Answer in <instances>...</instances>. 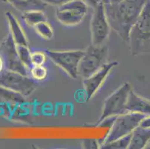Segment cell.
<instances>
[{
  "instance_id": "19",
  "label": "cell",
  "mask_w": 150,
  "mask_h": 149,
  "mask_svg": "<svg viewBox=\"0 0 150 149\" xmlns=\"http://www.w3.org/2000/svg\"><path fill=\"white\" fill-rule=\"evenodd\" d=\"M28 76L37 82L43 81L48 77V69L45 65L31 66L28 70Z\"/></svg>"
},
{
  "instance_id": "17",
  "label": "cell",
  "mask_w": 150,
  "mask_h": 149,
  "mask_svg": "<svg viewBox=\"0 0 150 149\" xmlns=\"http://www.w3.org/2000/svg\"><path fill=\"white\" fill-rule=\"evenodd\" d=\"M35 32L38 36L45 40H50L54 37V29L48 20L40 22L34 26Z\"/></svg>"
},
{
  "instance_id": "26",
  "label": "cell",
  "mask_w": 150,
  "mask_h": 149,
  "mask_svg": "<svg viewBox=\"0 0 150 149\" xmlns=\"http://www.w3.org/2000/svg\"><path fill=\"white\" fill-rule=\"evenodd\" d=\"M140 126L144 127V128H150V116L146 117L144 119V120L140 123Z\"/></svg>"
},
{
  "instance_id": "14",
  "label": "cell",
  "mask_w": 150,
  "mask_h": 149,
  "mask_svg": "<svg viewBox=\"0 0 150 149\" xmlns=\"http://www.w3.org/2000/svg\"><path fill=\"white\" fill-rule=\"evenodd\" d=\"M22 13L30 11L46 10L47 4L43 0H2Z\"/></svg>"
},
{
  "instance_id": "16",
  "label": "cell",
  "mask_w": 150,
  "mask_h": 149,
  "mask_svg": "<svg viewBox=\"0 0 150 149\" xmlns=\"http://www.w3.org/2000/svg\"><path fill=\"white\" fill-rule=\"evenodd\" d=\"M22 19L27 25L32 28L40 22L48 20L43 11H30L23 13Z\"/></svg>"
},
{
  "instance_id": "18",
  "label": "cell",
  "mask_w": 150,
  "mask_h": 149,
  "mask_svg": "<svg viewBox=\"0 0 150 149\" xmlns=\"http://www.w3.org/2000/svg\"><path fill=\"white\" fill-rule=\"evenodd\" d=\"M0 98L7 102L21 104L25 102V97L22 95L21 94L9 90V89L0 87Z\"/></svg>"
},
{
  "instance_id": "21",
  "label": "cell",
  "mask_w": 150,
  "mask_h": 149,
  "mask_svg": "<svg viewBox=\"0 0 150 149\" xmlns=\"http://www.w3.org/2000/svg\"><path fill=\"white\" fill-rule=\"evenodd\" d=\"M17 52H18L19 57L23 64L29 70L31 66V54L29 46H17Z\"/></svg>"
},
{
  "instance_id": "15",
  "label": "cell",
  "mask_w": 150,
  "mask_h": 149,
  "mask_svg": "<svg viewBox=\"0 0 150 149\" xmlns=\"http://www.w3.org/2000/svg\"><path fill=\"white\" fill-rule=\"evenodd\" d=\"M150 141V128L139 125L132 133L129 149H144Z\"/></svg>"
},
{
  "instance_id": "10",
  "label": "cell",
  "mask_w": 150,
  "mask_h": 149,
  "mask_svg": "<svg viewBox=\"0 0 150 149\" xmlns=\"http://www.w3.org/2000/svg\"><path fill=\"white\" fill-rule=\"evenodd\" d=\"M0 54L5 62V69L28 76V69L20 61L17 45L9 33L0 44Z\"/></svg>"
},
{
  "instance_id": "25",
  "label": "cell",
  "mask_w": 150,
  "mask_h": 149,
  "mask_svg": "<svg viewBox=\"0 0 150 149\" xmlns=\"http://www.w3.org/2000/svg\"><path fill=\"white\" fill-rule=\"evenodd\" d=\"M83 1L88 4V6L91 7L93 9L96 8L100 2H102V0H83Z\"/></svg>"
},
{
  "instance_id": "20",
  "label": "cell",
  "mask_w": 150,
  "mask_h": 149,
  "mask_svg": "<svg viewBox=\"0 0 150 149\" xmlns=\"http://www.w3.org/2000/svg\"><path fill=\"white\" fill-rule=\"evenodd\" d=\"M131 137H132V133L127 136H125L123 137L119 138L116 139L114 141L110 142V143H106V144L101 145L100 148L103 149H125L129 148V145L131 143Z\"/></svg>"
},
{
  "instance_id": "8",
  "label": "cell",
  "mask_w": 150,
  "mask_h": 149,
  "mask_svg": "<svg viewBox=\"0 0 150 149\" xmlns=\"http://www.w3.org/2000/svg\"><path fill=\"white\" fill-rule=\"evenodd\" d=\"M0 87L28 97L37 90L38 84L29 76L5 69L0 75Z\"/></svg>"
},
{
  "instance_id": "11",
  "label": "cell",
  "mask_w": 150,
  "mask_h": 149,
  "mask_svg": "<svg viewBox=\"0 0 150 149\" xmlns=\"http://www.w3.org/2000/svg\"><path fill=\"white\" fill-rule=\"evenodd\" d=\"M119 65L118 61L107 62L101 69L96 71L87 78L83 79V87L85 92L87 100L90 101L96 95L99 90L104 85L106 79L111 71Z\"/></svg>"
},
{
  "instance_id": "13",
  "label": "cell",
  "mask_w": 150,
  "mask_h": 149,
  "mask_svg": "<svg viewBox=\"0 0 150 149\" xmlns=\"http://www.w3.org/2000/svg\"><path fill=\"white\" fill-rule=\"evenodd\" d=\"M126 112H134L150 116V100L136 93L132 89L126 105Z\"/></svg>"
},
{
  "instance_id": "5",
  "label": "cell",
  "mask_w": 150,
  "mask_h": 149,
  "mask_svg": "<svg viewBox=\"0 0 150 149\" xmlns=\"http://www.w3.org/2000/svg\"><path fill=\"white\" fill-rule=\"evenodd\" d=\"M132 89L133 87L129 82H125L105 98L97 124L106 118L126 113V105Z\"/></svg>"
},
{
  "instance_id": "9",
  "label": "cell",
  "mask_w": 150,
  "mask_h": 149,
  "mask_svg": "<svg viewBox=\"0 0 150 149\" xmlns=\"http://www.w3.org/2000/svg\"><path fill=\"white\" fill-rule=\"evenodd\" d=\"M93 10V12L90 24L91 44L95 46L105 44L111 29L106 14L105 5L103 2H100Z\"/></svg>"
},
{
  "instance_id": "30",
  "label": "cell",
  "mask_w": 150,
  "mask_h": 149,
  "mask_svg": "<svg viewBox=\"0 0 150 149\" xmlns=\"http://www.w3.org/2000/svg\"><path fill=\"white\" fill-rule=\"evenodd\" d=\"M148 148H150V141H149V144H148Z\"/></svg>"
},
{
  "instance_id": "23",
  "label": "cell",
  "mask_w": 150,
  "mask_h": 149,
  "mask_svg": "<svg viewBox=\"0 0 150 149\" xmlns=\"http://www.w3.org/2000/svg\"><path fill=\"white\" fill-rule=\"evenodd\" d=\"M82 146L84 148H100V142L98 139H88L83 141Z\"/></svg>"
},
{
  "instance_id": "22",
  "label": "cell",
  "mask_w": 150,
  "mask_h": 149,
  "mask_svg": "<svg viewBox=\"0 0 150 149\" xmlns=\"http://www.w3.org/2000/svg\"><path fill=\"white\" fill-rule=\"evenodd\" d=\"M47 54L46 52L40 51H34L31 52V66H40L45 65V63L47 60Z\"/></svg>"
},
{
  "instance_id": "12",
  "label": "cell",
  "mask_w": 150,
  "mask_h": 149,
  "mask_svg": "<svg viewBox=\"0 0 150 149\" xmlns=\"http://www.w3.org/2000/svg\"><path fill=\"white\" fill-rule=\"evenodd\" d=\"M5 19L8 25L9 34L13 38L17 46H28V40L25 31L17 18L11 12L5 13Z\"/></svg>"
},
{
  "instance_id": "29",
  "label": "cell",
  "mask_w": 150,
  "mask_h": 149,
  "mask_svg": "<svg viewBox=\"0 0 150 149\" xmlns=\"http://www.w3.org/2000/svg\"><path fill=\"white\" fill-rule=\"evenodd\" d=\"M102 1L104 2L105 5H107V4L109 3V0H102Z\"/></svg>"
},
{
  "instance_id": "4",
  "label": "cell",
  "mask_w": 150,
  "mask_h": 149,
  "mask_svg": "<svg viewBox=\"0 0 150 149\" xmlns=\"http://www.w3.org/2000/svg\"><path fill=\"white\" fill-rule=\"evenodd\" d=\"M146 117V116L144 114L134 112H126L117 116L105 137L102 141H99L100 145H102L131 134L134 130L140 125V123Z\"/></svg>"
},
{
  "instance_id": "6",
  "label": "cell",
  "mask_w": 150,
  "mask_h": 149,
  "mask_svg": "<svg viewBox=\"0 0 150 149\" xmlns=\"http://www.w3.org/2000/svg\"><path fill=\"white\" fill-rule=\"evenodd\" d=\"M48 57L73 79L79 77V66L84 50H45Z\"/></svg>"
},
{
  "instance_id": "24",
  "label": "cell",
  "mask_w": 150,
  "mask_h": 149,
  "mask_svg": "<svg viewBox=\"0 0 150 149\" xmlns=\"http://www.w3.org/2000/svg\"><path fill=\"white\" fill-rule=\"evenodd\" d=\"M43 1L47 5L58 7L63 4H64L65 2H68V1H70V0H43Z\"/></svg>"
},
{
  "instance_id": "2",
  "label": "cell",
  "mask_w": 150,
  "mask_h": 149,
  "mask_svg": "<svg viewBox=\"0 0 150 149\" xmlns=\"http://www.w3.org/2000/svg\"><path fill=\"white\" fill-rule=\"evenodd\" d=\"M131 55L150 53V0H148L140 16L131 29L129 38Z\"/></svg>"
},
{
  "instance_id": "3",
  "label": "cell",
  "mask_w": 150,
  "mask_h": 149,
  "mask_svg": "<svg viewBox=\"0 0 150 149\" xmlns=\"http://www.w3.org/2000/svg\"><path fill=\"white\" fill-rule=\"evenodd\" d=\"M109 47L108 45H90L84 51L79 66V77L87 78L108 62Z\"/></svg>"
},
{
  "instance_id": "28",
  "label": "cell",
  "mask_w": 150,
  "mask_h": 149,
  "mask_svg": "<svg viewBox=\"0 0 150 149\" xmlns=\"http://www.w3.org/2000/svg\"><path fill=\"white\" fill-rule=\"evenodd\" d=\"M125 0H109V3L108 4H118L120 3V2H123Z\"/></svg>"
},
{
  "instance_id": "27",
  "label": "cell",
  "mask_w": 150,
  "mask_h": 149,
  "mask_svg": "<svg viewBox=\"0 0 150 149\" xmlns=\"http://www.w3.org/2000/svg\"><path fill=\"white\" fill-rule=\"evenodd\" d=\"M5 69V62H4V60L2 58V55L0 54V75L2 74V72H3Z\"/></svg>"
},
{
  "instance_id": "7",
  "label": "cell",
  "mask_w": 150,
  "mask_h": 149,
  "mask_svg": "<svg viewBox=\"0 0 150 149\" xmlns=\"http://www.w3.org/2000/svg\"><path fill=\"white\" fill-rule=\"evenodd\" d=\"M88 8V4L83 0H70L56 7L55 17L64 26H76L85 18Z\"/></svg>"
},
{
  "instance_id": "1",
  "label": "cell",
  "mask_w": 150,
  "mask_h": 149,
  "mask_svg": "<svg viewBox=\"0 0 150 149\" xmlns=\"http://www.w3.org/2000/svg\"><path fill=\"white\" fill-rule=\"evenodd\" d=\"M148 0H125L118 4L105 5L111 29L123 41L129 42V34Z\"/></svg>"
}]
</instances>
